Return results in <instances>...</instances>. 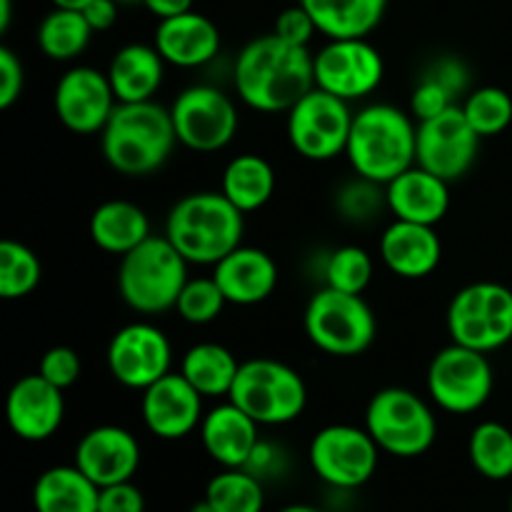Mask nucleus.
Instances as JSON below:
<instances>
[{
  "label": "nucleus",
  "mask_w": 512,
  "mask_h": 512,
  "mask_svg": "<svg viewBox=\"0 0 512 512\" xmlns=\"http://www.w3.org/2000/svg\"><path fill=\"white\" fill-rule=\"evenodd\" d=\"M83 15L90 28H93V33H103V30H110L118 23L120 3L118 0H90L83 8Z\"/></svg>",
  "instance_id": "obj_45"
},
{
  "label": "nucleus",
  "mask_w": 512,
  "mask_h": 512,
  "mask_svg": "<svg viewBox=\"0 0 512 512\" xmlns=\"http://www.w3.org/2000/svg\"><path fill=\"white\" fill-rule=\"evenodd\" d=\"M280 512H325L320 508H315V505H305V503H298V505H288V508H283Z\"/></svg>",
  "instance_id": "obj_50"
},
{
  "label": "nucleus",
  "mask_w": 512,
  "mask_h": 512,
  "mask_svg": "<svg viewBox=\"0 0 512 512\" xmlns=\"http://www.w3.org/2000/svg\"><path fill=\"white\" fill-rule=\"evenodd\" d=\"M380 260L398 278L423 280L438 270L443 243L433 225L393 220L380 235Z\"/></svg>",
  "instance_id": "obj_21"
},
{
  "label": "nucleus",
  "mask_w": 512,
  "mask_h": 512,
  "mask_svg": "<svg viewBox=\"0 0 512 512\" xmlns=\"http://www.w3.org/2000/svg\"><path fill=\"white\" fill-rule=\"evenodd\" d=\"M215 283L223 290L230 305H258L268 300L278 288V263L265 250L240 245L213 265Z\"/></svg>",
  "instance_id": "obj_23"
},
{
  "label": "nucleus",
  "mask_w": 512,
  "mask_h": 512,
  "mask_svg": "<svg viewBox=\"0 0 512 512\" xmlns=\"http://www.w3.org/2000/svg\"><path fill=\"white\" fill-rule=\"evenodd\" d=\"M453 105H458L455 103L453 90H450L443 80H438L430 73L423 75V80L415 85L413 95H410V115H413L418 123L445 113V110L453 108Z\"/></svg>",
  "instance_id": "obj_40"
},
{
  "label": "nucleus",
  "mask_w": 512,
  "mask_h": 512,
  "mask_svg": "<svg viewBox=\"0 0 512 512\" xmlns=\"http://www.w3.org/2000/svg\"><path fill=\"white\" fill-rule=\"evenodd\" d=\"M450 340L493 353L512 340V290L495 280H478L455 293L448 305Z\"/></svg>",
  "instance_id": "obj_9"
},
{
  "label": "nucleus",
  "mask_w": 512,
  "mask_h": 512,
  "mask_svg": "<svg viewBox=\"0 0 512 512\" xmlns=\"http://www.w3.org/2000/svg\"><path fill=\"white\" fill-rule=\"evenodd\" d=\"M245 213L223 193H190L170 208L165 238L190 265H218L243 245Z\"/></svg>",
  "instance_id": "obj_4"
},
{
  "label": "nucleus",
  "mask_w": 512,
  "mask_h": 512,
  "mask_svg": "<svg viewBox=\"0 0 512 512\" xmlns=\"http://www.w3.org/2000/svg\"><path fill=\"white\" fill-rule=\"evenodd\" d=\"M328 40L368 38L385 18L388 0H298Z\"/></svg>",
  "instance_id": "obj_28"
},
{
  "label": "nucleus",
  "mask_w": 512,
  "mask_h": 512,
  "mask_svg": "<svg viewBox=\"0 0 512 512\" xmlns=\"http://www.w3.org/2000/svg\"><path fill=\"white\" fill-rule=\"evenodd\" d=\"M365 430L383 453L420 458L435 445L438 420L433 408L413 390L383 388L365 408Z\"/></svg>",
  "instance_id": "obj_8"
},
{
  "label": "nucleus",
  "mask_w": 512,
  "mask_h": 512,
  "mask_svg": "<svg viewBox=\"0 0 512 512\" xmlns=\"http://www.w3.org/2000/svg\"><path fill=\"white\" fill-rule=\"evenodd\" d=\"M315 88L338 95L345 103L368 98L385 78V60L368 38L328 40L313 53Z\"/></svg>",
  "instance_id": "obj_14"
},
{
  "label": "nucleus",
  "mask_w": 512,
  "mask_h": 512,
  "mask_svg": "<svg viewBox=\"0 0 512 512\" xmlns=\"http://www.w3.org/2000/svg\"><path fill=\"white\" fill-rule=\"evenodd\" d=\"M165 60L155 45L128 43L113 55L108 80L118 103H145L153 100L165 80Z\"/></svg>",
  "instance_id": "obj_26"
},
{
  "label": "nucleus",
  "mask_w": 512,
  "mask_h": 512,
  "mask_svg": "<svg viewBox=\"0 0 512 512\" xmlns=\"http://www.w3.org/2000/svg\"><path fill=\"white\" fill-rule=\"evenodd\" d=\"M175 135L195 153H218L238 133V108L223 90L213 85H190L170 105Z\"/></svg>",
  "instance_id": "obj_13"
},
{
  "label": "nucleus",
  "mask_w": 512,
  "mask_h": 512,
  "mask_svg": "<svg viewBox=\"0 0 512 512\" xmlns=\"http://www.w3.org/2000/svg\"><path fill=\"white\" fill-rule=\"evenodd\" d=\"M273 33L278 38H283L285 43H293V45H303L308 48V43L313 40V35L318 33V25H315L313 15L303 8V5H290L285 8L283 13L275 18V28Z\"/></svg>",
  "instance_id": "obj_42"
},
{
  "label": "nucleus",
  "mask_w": 512,
  "mask_h": 512,
  "mask_svg": "<svg viewBox=\"0 0 512 512\" xmlns=\"http://www.w3.org/2000/svg\"><path fill=\"white\" fill-rule=\"evenodd\" d=\"M385 208L395 220L435 228L450 210V183L413 165L385 185Z\"/></svg>",
  "instance_id": "obj_24"
},
{
  "label": "nucleus",
  "mask_w": 512,
  "mask_h": 512,
  "mask_svg": "<svg viewBox=\"0 0 512 512\" xmlns=\"http://www.w3.org/2000/svg\"><path fill=\"white\" fill-rule=\"evenodd\" d=\"M13 0H0V33L10 28V18H13Z\"/></svg>",
  "instance_id": "obj_48"
},
{
  "label": "nucleus",
  "mask_w": 512,
  "mask_h": 512,
  "mask_svg": "<svg viewBox=\"0 0 512 512\" xmlns=\"http://www.w3.org/2000/svg\"><path fill=\"white\" fill-rule=\"evenodd\" d=\"M38 373L48 383H53L55 388L68 390L70 385H75L80 380L83 363H80V355L73 348H68V345H55V348L45 350V355L40 358Z\"/></svg>",
  "instance_id": "obj_41"
},
{
  "label": "nucleus",
  "mask_w": 512,
  "mask_h": 512,
  "mask_svg": "<svg viewBox=\"0 0 512 512\" xmlns=\"http://www.w3.org/2000/svg\"><path fill=\"white\" fill-rule=\"evenodd\" d=\"M278 468H280V450L275 448L273 443H265V440H260L258 448H255L253 455H250L245 470H248V473H253L255 478L263 480V478H268V475H273Z\"/></svg>",
  "instance_id": "obj_46"
},
{
  "label": "nucleus",
  "mask_w": 512,
  "mask_h": 512,
  "mask_svg": "<svg viewBox=\"0 0 512 512\" xmlns=\"http://www.w3.org/2000/svg\"><path fill=\"white\" fill-rule=\"evenodd\" d=\"M53 8H68V10H83L90 0H50Z\"/></svg>",
  "instance_id": "obj_49"
},
{
  "label": "nucleus",
  "mask_w": 512,
  "mask_h": 512,
  "mask_svg": "<svg viewBox=\"0 0 512 512\" xmlns=\"http://www.w3.org/2000/svg\"><path fill=\"white\" fill-rule=\"evenodd\" d=\"M468 458L475 473L485 480L512 478V430L498 420H485L475 425L468 440Z\"/></svg>",
  "instance_id": "obj_33"
},
{
  "label": "nucleus",
  "mask_w": 512,
  "mask_h": 512,
  "mask_svg": "<svg viewBox=\"0 0 512 512\" xmlns=\"http://www.w3.org/2000/svg\"><path fill=\"white\" fill-rule=\"evenodd\" d=\"M460 108L480 138L500 135L512 123V98L508 90L498 85L473 90Z\"/></svg>",
  "instance_id": "obj_36"
},
{
  "label": "nucleus",
  "mask_w": 512,
  "mask_h": 512,
  "mask_svg": "<svg viewBox=\"0 0 512 512\" xmlns=\"http://www.w3.org/2000/svg\"><path fill=\"white\" fill-rule=\"evenodd\" d=\"M100 488L78 465H55L33 485L35 512H98Z\"/></svg>",
  "instance_id": "obj_29"
},
{
  "label": "nucleus",
  "mask_w": 512,
  "mask_h": 512,
  "mask_svg": "<svg viewBox=\"0 0 512 512\" xmlns=\"http://www.w3.org/2000/svg\"><path fill=\"white\" fill-rule=\"evenodd\" d=\"M383 450L373 435L358 425H328L310 440L308 460L313 473L325 485L338 490H358L378 470Z\"/></svg>",
  "instance_id": "obj_11"
},
{
  "label": "nucleus",
  "mask_w": 512,
  "mask_h": 512,
  "mask_svg": "<svg viewBox=\"0 0 512 512\" xmlns=\"http://www.w3.org/2000/svg\"><path fill=\"white\" fill-rule=\"evenodd\" d=\"M73 463L98 488L125 483L140 468V443L120 425H98L78 440Z\"/></svg>",
  "instance_id": "obj_20"
},
{
  "label": "nucleus",
  "mask_w": 512,
  "mask_h": 512,
  "mask_svg": "<svg viewBox=\"0 0 512 512\" xmlns=\"http://www.w3.org/2000/svg\"><path fill=\"white\" fill-rule=\"evenodd\" d=\"M5 420L25 443H43L53 438L65 420L63 390L48 383L40 373L25 375L8 390Z\"/></svg>",
  "instance_id": "obj_19"
},
{
  "label": "nucleus",
  "mask_w": 512,
  "mask_h": 512,
  "mask_svg": "<svg viewBox=\"0 0 512 512\" xmlns=\"http://www.w3.org/2000/svg\"><path fill=\"white\" fill-rule=\"evenodd\" d=\"M480 135L465 118L463 108L453 105L445 113L418 123L415 165L438 178L455 183L473 168L480 153Z\"/></svg>",
  "instance_id": "obj_15"
},
{
  "label": "nucleus",
  "mask_w": 512,
  "mask_h": 512,
  "mask_svg": "<svg viewBox=\"0 0 512 512\" xmlns=\"http://www.w3.org/2000/svg\"><path fill=\"white\" fill-rule=\"evenodd\" d=\"M188 265L165 235H150L120 258V298L130 310L143 315L175 310L180 290L188 283Z\"/></svg>",
  "instance_id": "obj_5"
},
{
  "label": "nucleus",
  "mask_w": 512,
  "mask_h": 512,
  "mask_svg": "<svg viewBox=\"0 0 512 512\" xmlns=\"http://www.w3.org/2000/svg\"><path fill=\"white\" fill-rule=\"evenodd\" d=\"M240 363L225 345L198 343L183 355L178 373L203 398H228L233 390Z\"/></svg>",
  "instance_id": "obj_31"
},
{
  "label": "nucleus",
  "mask_w": 512,
  "mask_h": 512,
  "mask_svg": "<svg viewBox=\"0 0 512 512\" xmlns=\"http://www.w3.org/2000/svg\"><path fill=\"white\" fill-rule=\"evenodd\" d=\"M205 500L215 512H263V480L245 468H223L205 488Z\"/></svg>",
  "instance_id": "obj_34"
},
{
  "label": "nucleus",
  "mask_w": 512,
  "mask_h": 512,
  "mask_svg": "<svg viewBox=\"0 0 512 512\" xmlns=\"http://www.w3.org/2000/svg\"><path fill=\"white\" fill-rule=\"evenodd\" d=\"M228 400L258 425H288L305 413L308 388L303 375L290 365L273 358H255L240 363Z\"/></svg>",
  "instance_id": "obj_6"
},
{
  "label": "nucleus",
  "mask_w": 512,
  "mask_h": 512,
  "mask_svg": "<svg viewBox=\"0 0 512 512\" xmlns=\"http://www.w3.org/2000/svg\"><path fill=\"white\" fill-rule=\"evenodd\" d=\"M120 5H133V3H143V0H118Z\"/></svg>",
  "instance_id": "obj_52"
},
{
  "label": "nucleus",
  "mask_w": 512,
  "mask_h": 512,
  "mask_svg": "<svg viewBox=\"0 0 512 512\" xmlns=\"http://www.w3.org/2000/svg\"><path fill=\"white\" fill-rule=\"evenodd\" d=\"M353 118L350 103L313 88L288 110V140L305 160L325 163L345 155Z\"/></svg>",
  "instance_id": "obj_12"
},
{
  "label": "nucleus",
  "mask_w": 512,
  "mask_h": 512,
  "mask_svg": "<svg viewBox=\"0 0 512 512\" xmlns=\"http://www.w3.org/2000/svg\"><path fill=\"white\" fill-rule=\"evenodd\" d=\"M220 193L243 213H255L270 203L275 193V170L263 155L243 153L223 170Z\"/></svg>",
  "instance_id": "obj_30"
},
{
  "label": "nucleus",
  "mask_w": 512,
  "mask_h": 512,
  "mask_svg": "<svg viewBox=\"0 0 512 512\" xmlns=\"http://www.w3.org/2000/svg\"><path fill=\"white\" fill-rule=\"evenodd\" d=\"M225 305H228V300H225L223 290L210 275V278H188L185 288L180 290L175 310H178L185 323L208 325L220 318Z\"/></svg>",
  "instance_id": "obj_38"
},
{
  "label": "nucleus",
  "mask_w": 512,
  "mask_h": 512,
  "mask_svg": "<svg viewBox=\"0 0 512 512\" xmlns=\"http://www.w3.org/2000/svg\"><path fill=\"white\" fill-rule=\"evenodd\" d=\"M23 88V63H20V58L8 48V45H0V108H13L20 100V95H23Z\"/></svg>",
  "instance_id": "obj_43"
},
{
  "label": "nucleus",
  "mask_w": 512,
  "mask_h": 512,
  "mask_svg": "<svg viewBox=\"0 0 512 512\" xmlns=\"http://www.w3.org/2000/svg\"><path fill=\"white\" fill-rule=\"evenodd\" d=\"M415 140L413 115L390 103H373L355 113L345 155L358 178L388 185L415 165Z\"/></svg>",
  "instance_id": "obj_3"
},
{
  "label": "nucleus",
  "mask_w": 512,
  "mask_h": 512,
  "mask_svg": "<svg viewBox=\"0 0 512 512\" xmlns=\"http://www.w3.org/2000/svg\"><path fill=\"white\" fill-rule=\"evenodd\" d=\"M510 512H512V498H510Z\"/></svg>",
  "instance_id": "obj_53"
},
{
  "label": "nucleus",
  "mask_w": 512,
  "mask_h": 512,
  "mask_svg": "<svg viewBox=\"0 0 512 512\" xmlns=\"http://www.w3.org/2000/svg\"><path fill=\"white\" fill-rule=\"evenodd\" d=\"M303 328L310 343L335 358H355L373 345L378 323L363 295L320 288L305 305Z\"/></svg>",
  "instance_id": "obj_7"
},
{
  "label": "nucleus",
  "mask_w": 512,
  "mask_h": 512,
  "mask_svg": "<svg viewBox=\"0 0 512 512\" xmlns=\"http://www.w3.org/2000/svg\"><path fill=\"white\" fill-rule=\"evenodd\" d=\"M105 360H108V370L115 383L130 390H140V393L173 373L170 370V363H173L170 340L153 323L123 325L110 338Z\"/></svg>",
  "instance_id": "obj_16"
},
{
  "label": "nucleus",
  "mask_w": 512,
  "mask_h": 512,
  "mask_svg": "<svg viewBox=\"0 0 512 512\" xmlns=\"http://www.w3.org/2000/svg\"><path fill=\"white\" fill-rule=\"evenodd\" d=\"M153 45L175 68H203L220 53V30L208 15L190 13L158 20Z\"/></svg>",
  "instance_id": "obj_22"
},
{
  "label": "nucleus",
  "mask_w": 512,
  "mask_h": 512,
  "mask_svg": "<svg viewBox=\"0 0 512 512\" xmlns=\"http://www.w3.org/2000/svg\"><path fill=\"white\" fill-rule=\"evenodd\" d=\"M235 90L248 108L260 113H288L315 88L313 53L285 43L275 33L260 35L235 60Z\"/></svg>",
  "instance_id": "obj_1"
},
{
  "label": "nucleus",
  "mask_w": 512,
  "mask_h": 512,
  "mask_svg": "<svg viewBox=\"0 0 512 512\" xmlns=\"http://www.w3.org/2000/svg\"><path fill=\"white\" fill-rule=\"evenodd\" d=\"M98 512H145V495L133 480L100 488Z\"/></svg>",
  "instance_id": "obj_44"
},
{
  "label": "nucleus",
  "mask_w": 512,
  "mask_h": 512,
  "mask_svg": "<svg viewBox=\"0 0 512 512\" xmlns=\"http://www.w3.org/2000/svg\"><path fill=\"white\" fill-rule=\"evenodd\" d=\"M428 395L440 410L453 415L478 413L493 395L495 375L488 353L450 343L438 350L428 368Z\"/></svg>",
  "instance_id": "obj_10"
},
{
  "label": "nucleus",
  "mask_w": 512,
  "mask_h": 512,
  "mask_svg": "<svg viewBox=\"0 0 512 512\" xmlns=\"http://www.w3.org/2000/svg\"><path fill=\"white\" fill-rule=\"evenodd\" d=\"M373 258L360 245H343L333 250L325 263V285L343 293L363 295L373 280Z\"/></svg>",
  "instance_id": "obj_37"
},
{
  "label": "nucleus",
  "mask_w": 512,
  "mask_h": 512,
  "mask_svg": "<svg viewBox=\"0 0 512 512\" xmlns=\"http://www.w3.org/2000/svg\"><path fill=\"white\" fill-rule=\"evenodd\" d=\"M258 428L260 425L245 410H240L233 400H225L205 413L198 430L205 453L215 463L223 468H245L260 443Z\"/></svg>",
  "instance_id": "obj_25"
},
{
  "label": "nucleus",
  "mask_w": 512,
  "mask_h": 512,
  "mask_svg": "<svg viewBox=\"0 0 512 512\" xmlns=\"http://www.w3.org/2000/svg\"><path fill=\"white\" fill-rule=\"evenodd\" d=\"M175 135L170 108L155 100L145 103H118L108 125L100 133L103 158L115 173L140 178L163 168L173 153Z\"/></svg>",
  "instance_id": "obj_2"
},
{
  "label": "nucleus",
  "mask_w": 512,
  "mask_h": 512,
  "mask_svg": "<svg viewBox=\"0 0 512 512\" xmlns=\"http://www.w3.org/2000/svg\"><path fill=\"white\" fill-rule=\"evenodd\" d=\"M43 280L40 258L20 240L0 243V298L20 300L28 298Z\"/></svg>",
  "instance_id": "obj_35"
},
{
  "label": "nucleus",
  "mask_w": 512,
  "mask_h": 512,
  "mask_svg": "<svg viewBox=\"0 0 512 512\" xmlns=\"http://www.w3.org/2000/svg\"><path fill=\"white\" fill-rule=\"evenodd\" d=\"M385 205V190L373 180L358 178L338 193V208L348 220H368Z\"/></svg>",
  "instance_id": "obj_39"
},
{
  "label": "nucleus",
  "mask_w": 512,
  "mask_h": 512,
  "mask_svg": "<svg viewBox=\"0 0 512 512\" xmlns=\"http://www.w3.org/2000/svg\"><path fill=\"white\" fill-rule=\"evenodd\" d=\"M38 48L45 58L55 63H68L85 53L93 38V28L85 20L83 10L53 8L38 25Z\"/></svg>",
  "instance_id": "obj_32"
},
{
  "label": "nucleus",
  "mask_w": 512,
  "mask_h": 512,
  "mask_svg": "<svg viewBox=\"0 0 512 512\" xmlns=\"http://www.w3.org/2000/svg\"><path fill=\"white\" fill-rule=\"evenodd\" d=\"M190 512H215V508L208 503V500L203 498V500H198V503H195L193 508H190Z\"/></svg>",
  "instance_id": "obj_51"
},
{
  "label": "nucleus",
  "mask_w": 512,
  "mask_h": 512,
  "mask_svg": "<svg viewBox=\"0 0 512 512\" xmlns=\"http://www.w3.org/2000/svg\"><path fill=\"white\" fill-rule=\"evenodd\" d=\"M203 400V395L183 375L168 373L143 390L140 415L155 438L183 440L203 423Z\"/></svg>",
  "instance_id": "obj_18"
},
{
  "label": "nucleus",
  "mask_w": 512,
  "mask_h": 512,
  "mask_svg": "<svg viewBox=\"0 0 512 512\" xmlns=\"http://www.w3.org/2000/svg\"><path fill=\"white\" fill-rule=\"evenodd\" d=\"M90 240L110 255L130 253L150 235V220L140 205L130 200H105L93 210L88 223Z\"/></svg>",
  "instance_id": "obj_27"
},
{
  "label": "nucleus",
  "mask_w": 512,
  "mask_h": 512,
  "mask_svg": "<svg viewBox=\"0 0 512 512\" xmlns=\"http://www.w3.org/2000/svg\"><path fill=\"white\" fill-rule=\"evenodd\" d=\"M53 108L60 123L75 135L103 133L118 108L108 73L90 65H75L60 75L53 93Z\"/></svg>",
  "instance_id": "obj_17"
},
{
  "label": "nucleus",
  "mask_w": 512,
  "mask_h": 512,
  "mask_svg": "<svg viewBox=\"0 0 512 512\" xmlns=\"http://www.w3.org/2000/svg\"><path fill=\"white\" fill-rule=\"evenodd\" d=\"M143 5L158 20L175 18V15H183L193 10V0H143Z\"/></svg>",
  "instance_id": "obj_47"
}]
</instances>
